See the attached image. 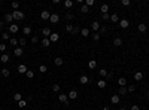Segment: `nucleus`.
Here are the masks:
<instances>
[{
  "label": "nucleus",
  "mask_w": 149,
  "mask_h": 110,
  "mask_svg": "<svg viewBox=\"0 0 149 110\" xmlns=\"http://www.w3.org/2000/svg\"><path fill=\"white\" fill-rule=\"evenodd\" d=\"M119 25H121V28H127L128 25H130V22H128V19H121Z\"/></svg>",
  "instance_id": "obj_10"
},
{
  "label": "nucleus",
  "mask_w": 149,
  "mask_h": 110,
  "mask_svg": "<svg viewBox=\"0 0 149 110\" xmlns=\"http://www.w3.org/2000/svg\"><path fill=\"white\" fill-rule=\"evenodd\" d=\"M100 11H102V14H107V11H109V6H107V5H102Z\"/></svg>",
  "instance_id": "obj_31"
},
{
  "label": "nucleus",
  "mask_w": 149,
  "mask_h": 110,
  "mask_svg": "<svg viewBox=\"0 0 149 110\" xmlns=\"http://www.w3.org/2000/svg\"><path fill=\"white\" fill-rule=\"evenodd\" d=\"M106 77H107V79H112V77H113V73H112V71L109 73V71H107V76H106Z\"/></svg>",
  "instance_id": "obj_51"
},
{
  "label": "nucleus",
  "mask_w": 149,
  "mask_h": 110,
  "mask_svg": "<svg viewBox=\"0 0 149 110\" xmlns=\"http://www.w3.org/2000/svg\"><path fill=\"white\" fill-rule=\"evenodd\" d=\"M66 18H67V19H72V18H73V15H72V14H67Z\"/></svg>",
  "instance_id": "obj_54"
},
{
  "label": "nucleus",
  "mask_w": 149,
  "mask_h": 110,
  "mask_svg": "<svg viewBox=\"0 0 149 110\" xmlns=\"http://www.w3.org/2000/svg\"><path fill=\"white\" fill-rule=\"evenodd\" d=\"M97 85H98V88H102V89H103V88H106V85H107V83H106V80L100 79L98 82H97Z\"/></svg>",
  "instance_id": "obj_24"
},
{
  "label": "nucleus",
  "mask_w": 149,
  "mask_h": 110,
  "mask_svg": "<svg viewBox=\"0 0 149 110\" xmlns=\"http://www.w3.org/2000/svg\"><path fill=\"white\" fill-rule=\"evenodd\" d=\"M146 30H148V27H146V24H139V31H142V33H146Z\"/></svg>",
  "instance_id": "obj_20"
},
{
  "label": "nucleus",
  "mask_w": 149,
  "mask_h": 110,
  "mask_svg": "<svg viewBox=\"0 0 149 110\" xmlns=\"http://www.w3.org/2000/svg\"><path fill=\"white\" fill-rule=\"evenodd\" d=\"M64 6H66L67 9H69V7L73 6V2H72V0H66V2H64Z\"/></svg>",
  "instance_id": "obj_33"
},
{
  "label": "nucleus",
  "mask_w": 149,
  "mask_h": 110,
  "mask_svg": "<svg viewBox=\"0 0 149 110\" xmlns=\"http://www.w3.org/2000/svg\"><path fill=\"white\" fill-rule=\"evenodd\" d=\"M9 42H11V45H12V46H15V48H17V45L19 43V40H18V39H15V37H11V40H9Z\"/></svg>",
  "instance_id": "obj_26"
},
{
  "label": "nucleus",
  "mask_w": 149,
  "mask_h": 110,
  "mask_svg": "<svg viewBox=\"0 0 149 110\" xmlns=\"http://www.w3.org/2000/svg\"><path fill=\"white\" fill-rule=\"evenodd\" d=\"M42 33H43V36H46V37H49V36L52 34V33H51V28H48V27L43 28V30H42Z\"/></svg>",
  "instance_id": "obj_16"
},
{
  "label": "nucleus",
  "mask_w": 149,
  "mask_h": 110,
  "mask_svg": "<svg viewBox=\"0 0 149 110\" xmlns=\"http://www.w3.org/2000/svg\"><path fill=\"white\" fill-rule=\"evenodd\" d=\"M142 79H143V75L140 71H136L134 73V80H137V82H139V80H142Z\"/></svg>",
  "instance_id": "obj_17"
},
{
  "label": "nucleus",
  "mask_w": 149,
  "mask_h": 110,
  "mask_svg": "<svg viewBox=\"0 0 149 110\" xmlns=\"http://www.w3.org/2000/svg\"><path fill=\"white\" fill-rule=\"evenodd\" d=\"M98 28H100V24H98V21H94L91 24V30H94V31H98Z\"/></svg>",
  "instance_id": "obj_15"
},
{
  "label": "nucleus",
  "mask_w": 149,
  "mask_h": 110,
  "mask_svg": "<svg viewBox=\"0 0 149 110\" xmlns=\"http://www.w3.org/2000/svg\"><path fill=\"white\" fill-rule=\"evenodd\" d=\"M94 3H95L94 0H87V6H88V7H90V6H92Z\"/></svg>",
  "instance_id": "obj_46"
},
{
  "label": "nucleus",
  "mask_w": 149,
  "mask_h": 110,
  "mask_svg": "<svg viewBox=\"0 0 149 110\" xmlns=\"http://www.w3.org/2000/svg\"><path fill=\"white\" fill-rule=\"evenodd\" d=\"M40 18L42 19H49L51 18V12L49 11H42L40 12Z\"/></svg>",
  "instance_id": "obj_3"
},
{
  "label": "nucleus",
  "mask_w": 149,
  "mask_h": 110,
  "mask_svg": "<svg viewBox=\"0 0 149 110\" xmlns=\"http://www.w3.org/2000/svg\"><path fill=\"white\" fill-rule=\"evenodd\" d=\"M118 85H119V88L125 86V85H127V79H125V77H119V79H118Z\"/></svg>",
  "instance_id": "obj_14"
},
{
  "label": "nucleus",
  "mask_w": 149,
  "mask_h": 110,
  "mask_svg": "<svg viewBox=\"0 0 149 110\" xmlns=\"http://www.w3.org/2000/svg\"><path fill=\"white\" fill-rule=\"evenodd\" d=\"M79 31H80V28L75 25V28H73V34H76V33H79Z\"/></svg>",
  "instance_id": "obj_49"
},
{
  "label": "nucleus",
  "mask_w": 149,
  "mask_h": 110,
  "mask_svg": "<svg viewBox=\"0 0 149 110\" xmlns=\"http://www.w3.org/2000/svg\"><path fill=\"white\" fill-rule=\"evenodd\" d=\"M73 28H75V27L72 25V24H67V25H66V30H67V31H70V33H73Z\"/></svg>",
  "instance_id": "obj_39"
},
{
  "label": "nucleus",
  "mask_w": 149,
  "mask_h": 110,
  "mask_svg": "<svg viewBox=\"0 0 149 110\" xmlns=\"http://www.w3.org/2000/svg\"><path fill=\"white\" fill-rule=\"evenodd\" d=\"M19 45L24 46V45H25V39H19Z\"/></svg>",
  "instance_id": "obj_52"
},
{
  "label": "nucleus",
  "mask_w": 149,
  "mask_h": 110,
  "mask_svg": "<svg viewBox=\"0 0 149 110\" xmlns=\"http://www.w3.org/2000/svg\"><path fill=\"white\" fill-rule=\"evenodd\" d=\"M39 71H40V73H46V71H48V67L45 66V64H42V66L39 67Z\"/></svg>",
  "instance_id": "obj_32"
},
{
  "label": "nucleus",
  "mask_w": 149,
  "mask_h": 110,
  "mask_svg": "<svg viewBox=\"0 0 149 110\" xmlns=\"http://www.w3.org/2000/svg\"><path fill=\"white\" fill-rule=\"evenodd\" d=\"M80 12H82V14H88V12H90V7H88L87 5H82V7H80Z\"/></svg>",
  "instance_id": "obj_29"
},
{
  "label": "nucleus",
  "mask_w": 149,
  "mask_h": 110,
  "mask_svg": "<svg viewBox=\"0 0 149 110\" xmlns=\"http://www.w3.org/2000/svg\"><path fill=\"white\" fill-rule=\"evenodd\" d=\"M127 92H128V91H127V88H125V86H121V88H119V94H118V95H125Z\"/></svg>",
  "instance_id": "obj_30"
},
{
  "label": "nucleus",
  "mask_w": 149,
  "mask_h": 110,
  "mask_svg": "<svg viewBox=\"0 0 149 110\" xmlns=\"http://www.w3.org/2000/svg\"><path fill=\"white\" fill-rule=\"evenodd\" d=\"M2 37H3V40H11V36H9V33H6V31H3Z\"/></svg>",
  "instance_id": "obj_35"
},
{
  "label": "nucleus",
  "mask_w": 149,
  "mask_h": 110,
  "mask_svg": "<svg viewBox=\"0 0 149 110\" xmlns=\"http://www.w3.org/2000/svg\"><path fill=\"white\" fill-rule=\"evenodd\" d=\"M52 91H54V92H58V91H60V85H58V83H55L54 86H52Z\"/></svg>",
  "instance_id": "obj_42"
},
{
  "label": "nucleus",
  "mask_w": 149,
  "mask_h": 110,
  "mask_svg": "<svg viewBox=\"0 0 149 110\" xmlns=\"http://www.w3.org/2000/svg\"><path fill=\"white\" fill-rule=\"evenodd\" d=\"M9 31H11V33H14V34H17L18 31H19V27L17 25V24H11V25H9Z\"/></svg>",
  "instance_id": "obj_4"
},
{
  "label": "nucleus",
  "mask_w": 149,
  "mask_h": 110,
  "mask_svg": "<svg viewBox=\"0 0 149 110\" xmlns=\"http://www.w3.org/2000/svg\"><path fill=\"white\" fill-rule=\"evenodd\" d=\"M24 12H21V11H14L12 12V18L15 19V21H21V19H24Z\"/></svg>",
  "instance_id": "obj_1"
},
{
  "label": "nucleus",
  "mask_w": 149,
  "mask_h": 110,
  "mask_svg": "<svg viewBox=\"0 0 149 110\" xmlns=\"http://www.w3.org/2000/svg\"><path fill=\"white\" fill-rule=\"evenodd\" d=\"M3 27V21H0V28H2Z\"/></svg>",
  "instance_id": "obj_56"
},
{
  "label": "nucleus",
  "mask_w": 149,
  "mask_h": 110,
  "mask_svg": "<svg viewBox=\"0 0 149 110\" xmlns=\"http://www.w3.org/2000/svg\"><path fill=\"white\" fill-rule=\"evenodd\" d=\"M130 110H140V107H139V106H133Z\"/></svg>",
  "instance_id": "obj_53"
},
{
  "label": "nucleus",
  "mask_w": 149,
  "mask_h": 110,
  "mask_svg": "<svg viewBox=\"0 0 149 110\" xmlns=\"http://www.w3.org/2000/svg\"><path fill=\"white\" fill-rule=\"evenodd\" d=\"M103 19H110V15L109 14H103Z\"/></svg>",
  "instance_id": "obj_50"
},
{
  "label": "nucleus",
  "mask_w": 149,
  "mask_h": 110,
  "mask_svg": "<svg viewBox=\"0 0 149 110\" xmlns=\"http://www.w3.org/2000/svg\"><path fill=\"white\" fill-rule=\"evenodd\" d=\"M49 19H51L52 24H57V22L60 21V15H58V14H51V18H49Z\"/></svg>",
  "instance_id": "obj_5"
},
{
  "label": "nucleus",
  "mask_w": 149,
  "mask_h": 110,
  "mask_svg": "<svg viewBox=\"0 0 149 110\" xmlns=\"http://www.w3.org/2000/svg\"><path fill=\"white\" fill-rule=\"evenodd\" d=\"M88 67H90V68H95V67H97V61H95V60H91L90 63H88Z\"/></svg>",
  "instance_id": "obj_25"
},
{
  "label": "nucleus",
  "mask_w": 149,
  "mask_h": 110,
  "mask_svg": "<svg viewBox=\"0 0 149 110\" xmlns=\"http://www.w3.org/2000/svg\"><path fill=\"white\" fill-rule=\"evenodd\" d=\"M122 6H130V0H122Z\"/></svg>",
  "instance_id": "obj_48"
},
{
  "label": "nucleus",
  "mask_w": 149,
  "mask_h": 110,
  "mask_svg": "<svg viewBox=\"0 0 149 110\" xmlns=\"http://www.w3.org/2000/svg\"><path fill=\"white\" fill-rule=\"evenodd\" d=\"M9 70H7V68H3V70H2V75H3V77H7V76H9Z\"/></svg>",
  "instance_id": "obj_38"
},
{
  "label": "nucleus",
  "mask_w": 149,
  "mask_h": 110,
  "mask_svg": "<svg viewBox=\"0 0 149 110\" xmlns=\"http://www.w3.org/2000/svg\"><path fill=\"white\" fill-rule=\"evenodd\" d=\"M22 33L25 34V36H29V34H31V28H30L29 25H25V27L22 28Z\"/></svg>",
  "instance_id": "obj_21"
},
{
  "label": "nucleus",
  "mask_w": 149,
  "mask_h": 110,
  "mask_svg": "<svg viewBox=\"0 0 149 110\" xmlns=\"http://www.w3.org/2000/svg\"><path fill=\"white\" fill-rule=\"evenodd\" d=\"M80 34H82L84 37H88V36H90V30H88V28H80Z\"/></svg>",
  "instance_id": "obj_18"
},
{
  "label": "nucleus",
  "mask_w": 149,
  "mask_h": 110,
  "mask_svg": "<svg viewBox=\"0 0 149 110\" xmlns=\"http://www.w3.org/2000/svg\"><path fill=\"white\" fill-rule=\"evenodd\" d=\"M25 75H27V77H29V79H33V77H34V73H33V71H30V70L27 71Z\"/></svg>",
  "instance_id": "obj_41"
},
{
  "label": "nucleus",
  "mask_w": 149,
  "mask_h": 110,
  "mask_svg": "<svg viewBox=\"0 0 149 110\" xmlns=\"http://www.w3.org/2000/svg\"><path fill=\"white\" fill-rule=\"evenodd\" d=\"M58 100L61 101V103H64L66 106H69V104H70V101H69V97H67L66 94H60V95H58Z\"/></svg>",
  "instance_id": "obj_2"
},
{
  "label": "nucleus",
  "mask_w": 149,
  "mask_h": 110,
  "mask_svg": "<svg viewBox=\"0 0 149 110\" xmlns=\"http://www.w3.org/2000/svg\"><path fill=\"white\" fill-rule=\"evenodd\" d=\"M31 42H33V43H37V42H39V37H37V36H33V37H31Z\"/></svg>",
  "instance_id": "obj_47"
},
{
  "label": "nucleus",
  "mask_w": 149,
  "mask_h": 110,
  "mask_svg": "<svg viewBox=\"0 0 149 110\" xmlns=\"http://www.w3.org/2000/svg\"><path fill=\"white\" fill-rule=\"evenodd\" d=\"M119 110H125V107H121V109H119Z\"/></svg>",
  "instance_id": "obj_57"
},
{
  "label": "nucleus",
  "mask_w": 149,
  "mask_h": 110,
  "mask_svg": "<svg viewBox=\"0 0 149 110\" xmlns=\"http://www.w3.org/2000/svg\"><path fill=\"white\" fill-rule=\"evenodd\" d=\"M11 6L14 7V11H18V7H19V3H18V2H12V3H11Z\"/></svg>",
  "instance_id": "obj_34"
},
{
  "label": "nucleus",
  "mask_w": 149,
  "mask_h": 110,
  "mask_svg": "<svg viewBox=\"0 0 149 110\" xmlns=\"http://www.w3.org/2000/svg\"><path fill=\"white\" fill-rule=\"evenodd\" d=\"M22 54H24L22 48H15V49H14V55L15 57H22Z\"/></svg>",
  "instance_id": "obj_7"
},
{
  "label": "nucleus",
  "mask_w": 149,
  "mask_h": 110,
  "mask_svg": "<svg viewBox=\"0 0 149 110\" xmlns=\"http://www.w3.org/2000/svg\"><path fill=\"white\" fill-rule=\"evenodd\" d=\"M27 66H24V64H19L18 66V73H27Z\"/></svg>",
  "instance_id": "obj_13"
},
{
  "label": "nucleus",
  "mask_w": 149,
  "mask_h": 110,
  "mask_svg": "<svg viewBox=\"0 0 149 110\" xmlns=\"http://www.w3.org/2000/svg\"><path fill=\"white\" fill-rule=\"evenodd\" d=\"M67 97H69V100H76L78 98V92H76L75 89H72V91L67 94Z\"/></svg>",
  "instance_id": "obj_6"
},
{
  "label": "nucleus",
  "mask_w": 149,
  "mask_h": 110,
  "mask_svg": "<svg viewBox=\"0 0 149 110\" xmlns=\"http://www.w3.org/2000/svg\"><path fill=\"white\" fill-rule=\"evenodd\" d=\"M48 39H49L51 42H57V40L60 39V34H58V33H52V34H51V36H49V37H48Z\"/></svg>",
  "instance_id": "obj_9"
},
{
  "label": "nucleus",
  "mask_w": 149,
  "mask_h": 110,
  "mask_svg": "<svg viewBox=\"0 0 149 110\" xmlns=\"http://www.w3.org/2000/svg\"><path fill=\"white\" fill-rule=\"evenodd\" d=\"M18 106H19V107H25V106H27V101H25V100L18 101Z\"/></svg>",
  "instance_id": "obj_40"
},
{
  "label": "nucleus",
  "mask_w": 149,
  "mask_h": 110,
  "mask_svg": "<svg viewBox=\"0 0 149 110\" xmlns=\"http://www.w3.org/2000/svg\"><path fill=\"white\" fill-rule=\"evenodd\" d=\"M5 21H6L7 24H11L12 21H14V18H12V14H6V15H5Z\"/></svg>",
  "instance_id": "obj_19"
},
{
  "label": "nucleus",
  "mask_w": 149,
  "mask_h": 110,
  "mask_svg": "<svg viewBox=\"0 0 149 110\" xmlns=\"http://www.w3.org/2000/svg\"><path fill=\"white\" fill-rule=\"evenodd\" d=\"M110 21H112V22H118V21H119L118 14H112V15H110Z\"/></svg>",
  "instance_id": "obj_23"
},
{
  "label": "nucleus",
  "mask_w": 149,
  "mask_h": 110,
  "mask_svg": "<svg viewBox=\"0 0 149 110\" xmlns=\"http://www.w3.org/2000/svg\"><path fill=\"white\" fill-rule=\"evenodd\" d=\"M103 110H110V107H103Z\"/></svg>",
  "instance_id": "obj_55"
},
{
  "label": "nucleus",
  "mask_w": 149,
  "mask_h": 110,
  "mask_svg": "<svg viewBox=\"0 0 149 110\" xmlns=\"http://www.w3.org/2000/svg\"><path fill=\"white\" fill-rule=\"evenodd\" d=\"M79 82L82 83V85H87L88 82H90V79H88V76H85V75H82V76L79 77Z\"/></svg>",
  "instance_id": "obj_8"
},
{
  "label": "nucleus",
  "mask_w": 149,
  "mask_h": 110,
  "mask_svg": "<svg viewBox=\"0 0 149 110\" xmlns=\"http://www.w3.org/2000/svg\"><path fill=\"white\" fill-rule=\"evenodd\" d=\"M92 39H94L95 42H97V40H100V34H98V33H94V34H92Z\"/></svg>",
  "instance_id": "obj_45"
},
{
  "label": "nucleus",
  "mask_w": 149,
  "mask_h": 110,
  "mask_svg": "<svg viewBox=\"0 0 149 110\" xmlns=\"http://www.w3.org/2000/svg\"><path fill=\"white\" fill-rule=\"evenodd\" d=\"M119 100H121V97H119V95H112V97H110L112 104H118V103H119Z\"/></svg>",
  "instance_id": "obj_12"
},
{
  "label": "nucleus",
  "mask_w": 149,
  "mask_h": 110,
  "mask_svg": "<svg viewBox=\"0 0 149 110\" xmlns=\"http://www.w3.org/2000/svg\"><path fill=\"white\" fill-rule=\"evenodd\" d=\"M148 97H149V91H148Z\"/></svg>",
  "instance_id": "obj_58"
},
{
  "label": "nucleus",
  "mask_w": 149,
  "mask_h": 110,
  "mask_svg": "<svg viewBox=\"0 0 149 110\" xmlns=\"http://www.w3.org/2000/svg\"><path fill=\"white\" fill-rule=\"evenodd\" d=\"M0 61H2L3 64L9 63V55H7V54H2V57H0Z\"/></svg>",
  "instance_id": "obj_11"
},
{
  "label": "nucleus",
  "mask_w": 149,
  "mask_h": 110,
  "mask_svg": "<svg viewBox=\"0 0 149 110\" xmlns=\"http://www.w3.org/2000/svg\"><path fill=\"white\" fill-rule=\"evenodd\" d=\"M127 91H128V92H134V91H136V86H134V85H130V86L127 88Z\"/></svg>",
  "instance_id": "obj_43"
},
{
  "label": "nucleus",
  "mask_w": 149,
  "mask_h": 110,
  "mask_svg": "<svg viewBox=\"0 0 149 110\" xmlns=\"http://www.w3.org/2000/svg\"><path fill=\"white\" fill-rule=\"evenodd\" d=\"M113 45H115V46H121V45H122V39H121V37H116V39L113 40Z\"/></svg>",
  "instance_id": "obj_28"
},
{
  "label": "nucleus",
  "mask_w": 149,
  "mask_h": 110,
  "mask_svg": "<svg viewBox=\"0 0 149 110\" xmlns=\"http://www.w3.org/2000/svg\"><path fill=\"white\" fill-rule=\"evenodd\" d=\"M49 45H51V40L48 39V37H45V39L42 40V46H45V48H46V46H49Z\"/></svg>",
  "instance_id": "obj_27"
},
{
  "label": "nucleus",
  "mask_w": 149,
  "mask_h": 110,
  "mask_svg": "<svg viewBox=\"0 0 149 110\" xmlns=\"http://www.w3.org/2000/svg\"><path fill=\"white\" fill-rule=\"evenodd\" d=\"M6 45L5 43H0V52H3V54H6Z\"/></svg>",
  "instance_id": "obj_36"
},
{
  "label": "nucleus",
  "mask_w": 149,
  "mask_h": 110,
  "mask_svg": "<svg viewBox=\"0 0 149 110\" xmlns=\"http://www.w3.org/2000/svg\"><path fill=\"white\" fill-rule=\"evenodd\" d=\"M54 63H55V66L61 67V66H63V58H60V57H57V58L54 60Z\"/></svg>",
  "instance_id": "obj_22"
},
{
  "label": "nucleus",
  "mask_w": 149,
  "mask_h": 110,
  "mask_svg": "<svg viewBox=\"0 0 149 110\" xmlns=\"http://www.w3.org/2000/svg\"><path fill=\"white\" fill-rule=\"evenodd\" d=\"M14 100H15V101H21V100H22V95H21V94H15V95H14Z\"/></svg>",
  "instance_id": "obj_37"
},
{
  "label": "nucleus",
  "mask_w": 149,
  "mask_h": 110,
  "mask_svg": "<svg viewBox=\"0 0 149 110\" xmlns=\"http://www.w3.org/2000/svg\"><path fill=\"white\" fill-rule=\"evenodd\" d=\"M98 75H100V76H107V70H104V68H102V70L98 71Z\"/></svg>",
  "instance_id": "obj_44"
}]
</instances>
